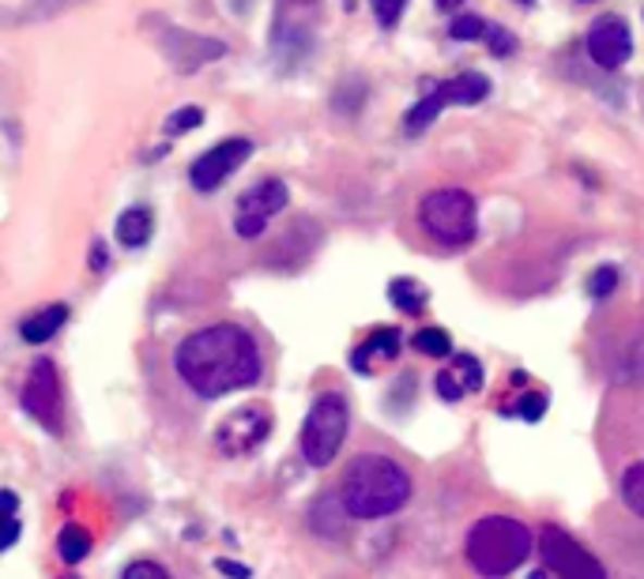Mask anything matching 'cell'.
I'll use <instances>...</instances> for the list:
<instances>
[{"instance_id": "obj_5", "label": "cell", "mask_w": 644, "mask_h": 579, "mask_svg": "<svg viewBox=\"0 0 644 579\" xmlns=\"http://www.w3.org/2000/svg\"><path fill=\"white\" fill-rule=\"evenodd\" d=\"M419 223L437 244H445V249H463L468 241H475V230H479L475 196L468 189L426 192L419 203Z\"/></svg>"}, {"instance_id": "obj_30", "label": "cell", "mask_w": 644, "mask_h": 579, "mask_svg": "<svg viewBox=\"0 0 644 579\" xmlns=\"http://www.w3.org/2000/svg\"><path fill=\"white\" fill-rule=\"evenodd\" d=\"M517 414L524 421H540L543 414H546V391H532V395H524L517 403Z\"/></svg>"}, {"instance_id": "obj_28", "label": "cell", "mask_w": 644, "mask_h": 579, "mask_svg": "<svg viewBox=\"0 0 644 579\" xmlns=\"http://www.w3.org/2000/svg\"><path fill=\"white\" fill-rule=\"evenodd\" d=\"M434 388H437V395H442L445 403H460V399L468 395V391H463V385H460V380H456V373H453V369L437 373Z\"/></svg>"}, {"instance_id": "obj_7", "label": "cell", "mask_w": 644, "mask_h": 579, "mask_svg": "<svg viewBox=\"0 0 644 579\" xmlns=\"http://www.w3.org/2000/svg\"><path fill=\"white\" fill-rule=\"evenodd\" d=\"M491 95V79L483 72H463V76H453L445 84H437L434 91H426L419 102L407 110L404 128L407 133H422L437 121V113L448 110V105H475Z\"/></svg>"}, {"instance_id": "obj_4", "label": "cell", "mask_w": 644, "mask_h": 579, "mask_svg": "<svg viewBox=\"0 0 644 579\" xmlns=\"http://www.w3.org/2000/svg\"><path fill=\"white\" fill-rule=\"evenodd\" d=\"M321 15H324V0H275L268 46H272V56L283 72L298 68L313 53Z\"/></svg>"}, {"instance_id": "obj_23", "label": "cell", "mask_w": 644, "mask_h": 579, "mask_svg": "<svg viewBox=\"0 0 644 579\" xmlns=\"http://www.w3.org/2000/svg\"><path fill=\"white\" fill-rule=\"evenodd\" d=\"M622 501H626V508L637 512L644 519V463H633L622 475Z\"/></svg>"}, {"instance_id": "obj_21", "label": "cell", "mask_w": 644, "mask_h": 579, "mask_svg": "<svg viewBox=\"0 0 644 579\" xmlns=\"http://www.w3.org/2000/svg\"><path fill=\"white\" fill-rule=\"evenodd\" d=\"M57 545H61V557L69 561V565H79V561L91 553V534H87L84 527L69 524V527H61V538H57Z\"/></svg>"}, {"instance_id": "obj_33", "label": "cell", "mask_w": 644, "mask_h": 579, "mask_svg": "<svg viewBox=\"0 0 644 579\" xmlns=\"http://www.w3.org/2000/svg\"><path fill=\"white\" fill-rule=\"evenodd\" d=\"M215 568L223 576H231V579H249V568L246 565H234V561H215Z\"/></svg>"}, {"instance_id": "obj_2", "label": "cell", "mask_w": 644, "mask_h": 579, "mask_svg": "<svg viewBox=\"0 0 644 579\" xmlns=\"http://www.w3.org/2000/svg\"><path fill=\"white\" fill-rule=\"evenodd\" d=\"M411 501V475L393 455L366 452L355 455L339 482V504L355 519H385L396 516Z\"/></svg>"}, {"instance_id": "obj_12", "label": "cell", "mask_w": 644, "mask_h": 579, "mask_svg": "<svg viewBox=\"0 0 644 579\" xmlns=\"http://www.w3.org/2000/svg\"><path fill=\"white\" fill-rule=\"evenodd\" d=\"M20 403L42 429L61 433V373H57V365L50 362V357H38V362L27 369Z\"/></svg>"}, {"instance_id": "obj_10", "label": "cell", "mask_w": 644, "mask_h": 579, "mask_svg": "<svg viewBox=\"0 0 644 579\" xmlns=\"http://www.w3.org/2000/svg\"><path fill=\"white\" fill-rule=\"evenodd\" d=\"M540 557H543L546 572L558 579H607L599 561H595L573 534L561 531V527H543Z\"/></svg>"}, {"instance_id": "obj_9", "label": "cell", "mask_w": 644, "mask_h": 579, "mask_svg": "<svg viewBox=\"0 0 644 579\" xmlns=\"http://www.w3.org/2000/svg\"><path fill=\"white\" fill-rule=\"evenodd\" d=\"M272 411L264 403H249L242 411H231L215 429V448L226 460H242V455H252L268 437H272Z\"/></svg>"}, {"instance_id": "obj_35", "label": "cell", "mask_w": 644, "mask_h": 579, "mask_svg": "<svg viewBox=\"0 0 644 579\" xmlns=\"http://www.w3.org/2000/svg\"><path fill=\"white\" fill-rule=\"evenodd\" d=\"M463 0H437V8H442V12H453V8H460Z\"/></svg>"}, {"instance_id": "obj_6", "label": "cell", "mask_w": 644, "mask_h": 579, "mask_svg": "<svg viewBox=\"0 0 644 579\" xmlns=\"http://www.w3.org/2000/svg\"><path fill=\"white\" fill-rule=\"evenodd\" d=\"M347 426H350V406L339 391H324V395L313 399L306 421H301V455H306L309 467H332V460L339 455L347 440Z\"/></svg>"}, {"instance_id": "obj_24", "label": "cell", "mask_w": 644, "mask_h": 579, "mask_svg": "<svg viewBox=\"0 0 644 579\" xmlns=\"http://www.w3.org/2000/svg\"><path fill=\"white\" fill-rule=\"evenodd\" d=\"M203 125V110L200 105H182V110H174L166 117V125H162V133L166 136H182V133H193V128Z\"/></svg>"}, {"instance_id": "obj_13", "label": "cell", "mask_w": 644, "mask_h": 579, "mask_svg": "<svg viewBox=\"0 0 644 579\" xmlns=\"http://www.w3.org/2000/svg\"><path fill=\"white\" fill-rule=\"evenodd\" d=\"M252 154V140L249 136H231V140L215 143L211 151H203L197 162L189 166V181L197 192H215L234 169L242 166Z\"/></svg>"}, {"instance_id": "obj_3", "label": "cell", "mask_w": 644, "mask_h": 579, "mask_svg": "<svg viewBox=\"0 0 644 579\" xmlns=\"http://www.w3.org/2000/svg\"><path fill=\"white\" fill-rule=\"evenodd\" d=\"M532 527L512 516H483L463 538V557L483 579L512 576L532 557Z\"/></svg>"}, {"instance_id": "obj_34", "label": "cell", "mask_w": 644, "mask_h": 579, "mask_svg": "<svg viewBox=\"0 0 644 579\" xmlns=\"http://www.w3.org/2000/svg\"><path fill=\"white\" fill-rule=\"evenodd\" d=\"M87 264H91L95 272H102V267L110 264V256H106V244H102V241L91 244V256H87Z\"/></svg>"}, {"instance_id": "obj_11", "label": "cell", "mask_w": 644, "mask_h": 579, "mask_svg": "<svg viewBox=\"0 0 644 579\" xmlns=\"http://www.w3.org/2000/svg\"><path fill=\"white\" fill-rule=\"evenodd\" d=\"M290 189L280 181V177H264L252 189H246L238 196V207H234V234L238 238H260L268 230L275 215L287 207Z\"/></svg>"}, {"instance_id": "obj_20", "label": "cell", "mask_w": 644, "mask_h": 579, "mask_svg": "<svg viewBox=\"0 0 644 579\" xmlns=\"http://www.w3.org/2000/svg\"><path fill=\"white\" fill-rule=\"evenodd\" d=\"M84 0H23L20 4V23H46V20H57V15L72 12V8H79Z\"/></svg>"}, {"instance_id": "obj_32", "label": "cell", "mask_w": 644, "mask_h": 579, "mask_svg": "<svg viewBox=\"0 0 644 579\" xmlns=\"http://www.w3.org/2000/svg\"><path fill=\"white\" fill-rule=\"evenodd\" d=\"M486 42H491V53L494 56H509L512 46H517V38H512L505 27H494V30H486Z\"/></svg>"}, {"instance_id": "obj_17", "label": "cell", "mask_w": 644, "mask_h": 579, "mask_svg": "<svg viewBox=\"0 0 644 579\" xmlns=\"http://www.w3.org/2000/svg\"><path fill=\"white\" fill-rule=\"evenodd\" d=\"M151 230H154V218L140 203L117 215V241L125 244V249H144V244L151 241Z\"/></svg>"}, {"instance_id": "obj_26", "label": "cell", "mask_w": 644, "mask_h": 579, "mask_svg": "<svg viewBox=\"0 0 644 579\" xmlns=\"http://www.w3.org/2000/svg\"><path fill=\"white\" fill-rule=\"evenodd\" d=\"M483 35H486L483 15L463 12V15H456V20L448 23V38H456V42H471V38H483Z\"/></svg>"}, {"instance_id": "obj_19", "label": "cell", "mask_w": 644, "mask_h": 579, "mask_svg": "<svg viewBox=\"0 0 644 579\" xmlns=\"http://www.w3.org/2000/svg\"><path fill=\"white\" fill-rule=\"evenodd\" d=\"M20 496L12 489H0V553L20 542Z\"/></svg>"}, {"instance_id": "obj_18", "label": "cell", "mask_w": 644, "mask_h": 579, "mask_svg": "<svg viewBox=\"0 0 644 579\" xmlns=\"http://www.w3.org/2000/svg\"><path fill=\"white\" fill-rule=\"evenodd\" d=\"M388 301H393L399 313L419 316L422 309H426L430 293H426V287H422V282H414V279H393V287H388Z\"/></svg>"}, {"instance_id": "obj_22", "label": "cell", "mask_w": 644, "mask_h": 579, "mask_svg": "<svg viewBox=\"0 0 644 579\" xmlns=\"http://www.w3.org/2000/svg\"><path fill=\"white\" fill-rule=\"evenodd\" d=\"M411 347L426 357H448L453 354V339H448L445 328H422L419 336L411 339Z\"/></svg>"}, {"instance_id": "obj_37", "label": "cell", "mask_w": 644, "mask_h": 579, "mask_svg": "<svg viewBox=\"0 0 644 579\" xmlns=\"http://www.w3.org/2000/svg\"><path fill=\"white\" fill-rule=\"evenodd\" d=\"M520 4H532V0H520Z\"/></svg>"}, {"instance_id": "obj_36", "label": "cell", "mask_w": 644, "mask_h": 579, "mask_svg": "<svg viewBox=\"0 0 644 579\" xmlns=\"http://www.w3.org/2000/svg\"><path fill=\"white\" fill-rule=\"evenodd\" d=\"M528 579H546V572H532V576H528Z\"/></svg>"}, {"instance_id": "obj_29", "label": "cell", "mask_w": 644, "mask_h": 579, "mask_svg": "<svg viewBox=\"0 0 644 579\" xmlns=\"http://www.w3.org/2000/svg\"><path fill=\"white\" fill-rule=\"evenodd\" d=\"M615 287H618V272H615V267H595L592 279H589L592 298H607V293L615 290Z\"/></svg>"}, {"instance_id": "obj_16", "label": "cell", "mask_w": 644, "mask_h": 579, "mask_svg": "<svg viewBox=\"0 0 644 579\" xmlns=\"http://www.w3.org/2000/svg\"><path fill=\"white\" fill-rule=\"evenodd\" d=\"M64 320H69V305H46L42 313L27 316V320L20 324V336L30 342V347H38V342H50L57 331L64 328Z\"/></svg>"}, {"instance_id": "obj_31", "label": "cell", "mask_w": 644, "mask_h": 579, "mask_svg": "<svg viewBox=\"0 0 644 579\" xmlns=\"http://www.w3.org/2000/svg\"><path fill=\"white\" fill-rule=\"evenodd\" d=\"M121 579H170V572L162 565H154V561H133Z\"/></svg>"}, {"instance_id": "obj_15", "label": "cell", "mask_w": 644, "mask_h": 579, "mask_svg": "<svg viewBox=\"0 0 644 579\" xmlns=\"http://www.w3.org/2000/svg\"><path fill=\"white\" fill-rule=\"evenodd\" d=\"M399 347H404V339H399L396 328H377L370 339L362 342V347L355 350V354H350V365H355L362 377H370L377 365L393 362V357L399 354Z\"/></svg>"}, {"instance_id": "obj_27", "label": "cell", "mask_w": 644, "mask_h": 579, "mask_svg": "<svg viewBox=\"0 0 644 579\" xmlns=\"http://www.w3.org/2000/svg\"><path fill=\"white\" fill-rule=\"evenodd\" d=\"M370 4H373V15H377L381 27H396L399 15H404V8H407V0H370Z\"/></svg>"}, {"instance_id": "obj_25", "label": "cell", "mask_w": 644, "mask_h": 579, "mask_svg": "<svg viewBox=\"0 0 644 579\" xmlns=\"http://www.w3.org/2000/svg\"><path fill=\"white\" fill-rule=\"evenodd\" d=\"M453 373H456V380L463 385V391H479V388H483V365H479V357L456 354L453 357Z\"/></svg>"}, {"instance_id": "obj_14", "label": "cell", "mask_w": 644, "mask_h": 579, "mask_svg": "<svg viewBox=\"0 0 644 579\" xmlns=\"http://www.w3.org/2000/svg\"><path fill=\"white\" fill-rule=\"evenodd\" d=\"M584 46H589L592 61L607 72L622 68V64L633 56V35L618 15H603V20H595L592 30H589V42Z\"/></svg>"}, {"instance_id": "obj_1", "label": "cell", "mask_w": 644, "mask_h": 579, "mask_svg": "<svg viewBox=\"0 0 644 579\" xmlns=\"http://www.w3.org/2000/svg\"><path fill=\"white\" fill-rule=\"evenodd\" d=\"M174 369L182 385L200 399H219L260 380V350L238 324H211L193 331L174 350Z\"/></svg>"}, {"instance_id": "obj_8", "label": "cell", "mask_w": 644, "mask_h": 579, "mask_svg": "<svg viewBox=\"0 0 644 579\" xmlns=\"http://www.w3.org/2000/svg\"><path fill=\"white\" fill-rule=\"evenodd\" d=\"M151 30H154V46H159V53L166 56L170 68L182 72V76H193V72L203 68V64L219 61V56L226 53V46L219 42V38L197 35V30L177 27V23L151 20Z\"/></svg>"}]
</instances>
